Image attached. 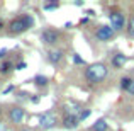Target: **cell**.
Instances as JSON below:
<instances>
[{"instance_id": "cell-1", "label": "cell", "mask_w": 134, "mask_h": 131, "mask_svg": "<svg viewBox=\"0 0 134 131\" xmlns=\"http://www.w3.org/2000/svg\"><path fill=\"white\" fill-rule=\"evenodd\" d=\"M109 68L105 63H92L85 70V80L88 83H100L107 78Z\"/></svg>"}, {"instance_id": "cell-2", "label": "cell", "mask_w": 134, "mask_h": 131, "mask_svg": "<svg viewBox=\"0 0 134 131\" xmlns=\"http://www.w3.org/2000/svg\"><path fill=\"white\" fill-rule=\"evenodd\" d=\"M32 26H34V17L29 15V14H24V15H19L9 22V33L10 34H22L27 29H31Z\"/></svg>"}, {"instance_id": "cell-3", "label": "cell", "mask_w": 134, "mask_h": 131, "mask_svg": "<svg viewBox=\"0 0 134 131\" xmlns=\"http://www.w3.org/2000/svg\"><path fill=\"white\" fill-rule=\"evenodd\" d=\"M109 20H110V27L114 31H122L126 27V15L121 10H110L109 12Z\"/></svg>"}, {"instance_id": "cell-4", "label": "cell", "mask_w": 134, "mask_h": 131, "mask_svg": "<svg viewBox=\"0 0 134 131\" xmlns=\"http://www.w3.org/2000/svg\"><path fill=\"white\" fill-rule=\"evenodd\" d=\"M59 38H61V33H59L58 29L48 27V29H44L43 33H41V43L46 44V46H53L59 41Z\"/></svg>"}, {"instance_id": "cell-5", "label": "cell", "mask_w": 134, "mask_h": 131, "mask_svg": "<svg viewBox=\"0 0 134 131\" xmlns=\"http://www.w3.org/2000/svg\"><path fill=\"white\" fill-rule=\"evenodd\" d=\"M58 124V116L53 111H46L39 116V126L41 129H53Z\"/></svg>"}, {"instance_id": "cell-6", "label": "cell", "mask_w": 134, "mask_h": 131, "mask_svg": "<svg viewBox=\"0 0 134 131\" xmlns=\"http://www.w3.org/2000/svg\"><path fill=\"white\" fill-rule=\"evenodd\" d=\"M114 36H115V31L112 29L110 26H100L95 31V39L100 41V43H107V41H110Z\"/></svg>"}, {"instance_id": "cell-7", "label": "cell", "mask_w": 134, "mask_h": 131, "mask_svg": "<svg viewBox=\"0 0 134 131\" xmlns=\"http://www.w3.org/2000/svg\"><path fill=\"white\" fill-rule=\"evenodd\" d=\"M9 121L12 124H20L24 121V116H26V111H24L20 106H14V107L9 109Z\"/></svg>"}, {"instance_id": "cell-8", "label": "cell", "mask_w": 134, "mask_h": 131, "mask_svg": "<svg viewBox=\"0 0 134 131\" xmlns=\"http://www.w3.org/2000/svg\"><path fill=\"white\" fill-rule=\"evenodd\" d=\"M46 58H48V61L51 63V65H59V63L63 61V58H65V53H63L61 49L53 48L46 53Z\"/></svg>"}, {"instance_id": "cell-9", "label": "cell", "mask_w": 134, "mask_h": 131, "mask_svg": "<svg viewBox=\"0 0 134 131\" xmlns=\"http://www.w3.org/2000/svg\"><path fill=\"white\" fill-rule=\"evenodd\" d=\"M82 111H83V107L75 101H70L65 104V114L66 116H78Z\"/></svg>"}, {"instance_id": "cell-10", "label": "cell", "mask_w": 134, "mask_h": 131, "mask_svg": "<svg viewBox=\"0 0 134 131\" xmlns=\"http://www.w3.org/2000/svg\"><path fill=\"white\" fill-rule=\"evenodd\" d=\"M126 61H127V56H124L122 53H115V55L110 58V65H112V68H114V70L124 68Z\"/></svg>"}, {"instance_id": "cell-11", "label": "cell", "mask_w": 134, "mask_h": 131, "mask_svg": "<svg viewBox=\"0 0 134 131\" xmlns=\"http://www.w3.org/2000/svg\"><path fill=\"white\" fill-rule=\"evenodd\" d=\"M78 124H80L78 116H66L65 114V118H63V128H66V129H75V128H78Z\"/></svg>"}, {"instance_id": "cell-12", "label": "cell", "mask_w": 134, "mask_h": 131, "mask_svg": "<svg viewBox=\"0 0 134 131\" xmlns=\"http://www.w3.org/2000/svg\"><path fill=\"white\" fill-rule=\"evenodd\" d=\"M12 70H15V65L12 61H2L0 63V73L2 75H9Z\"/></svg>"}, {"instance_id": "cell-13", "label": "cell", "mask_w": 134, "mask_h": 131, "mask_svg": "<svg viewBox=\"0 0 134 131\" xmlns=\"http://www.w3.org/2000/svg\"><path fill=\"white\" fill-rule=\"evenodd\" d=\"M109 124L105 119H97V121L92 124V131H107Z\"/></svg>"}, {"instance_id": "cell-14", "label": "cell", "mask_w": 134, "mask_h": 131, "mask_svg": "<svg viewBox=\"0 0 134 131\" xmlns=\"http://www.w3.org/2000/svg\"><path fill=\"white\" fill-rule=\"evenodd\" d=\"M34 83H36L37 87H46V85H48V77L36 75V77H34Z\"/></svg>"}, {"instance_id": "cell-15", "label": "cell", "mask_w": 134, "mask_h": 131, "mask_svg": "<svg viewBox=\"0 0 134 131\" xmlns=\"http://www.w3.org/2000/svg\"><path fill=\"white\" fill-rule=\"evenodd\" d=\"M131 80H132V77H122V78L119 80V82H121L119 85H121V88H122L124 92L127 90V87H129V83H131Z\"/></svg>"}, {"instance_id": "cell-16", "label": "cell", "mask_w": 134, "mask_h": 131, "mask_svg": "<svg viewBox=\"0 0 134 131\" xmlns=\"http://www.w3.org/2000/svg\"><path fill=\"white\" fill-rule=\"evenodd\" d=\"M90 114H92V111H90V109H85V111H82V112L78 114V121H80V123H83V121H85V119L88 118Z\"/></svg>"}, {"instance_id": "cell-17", "label": "cell", "mask_w": 134, "mask_h": 131, "mask_svg": "<svg viewBox=\"0 0 134 131\" xmlns=\"http://www.w3.org/2000/svg\"><path fill=\"white\" fill-rule=\"evenodd\" d=\"M127 33L129 36L134 38V15H131V19H129V24H127Z\"/></svg>"}, {"instance_id": "cell-18", "label": "cell", "mask_w": 134, "mask_h": 131, "mask_svg": "<svg viewBox=\"0 0 134 131\" xmlns=\"http://www.w3.org/2000/svg\"><path fill=\"white\" fill-rule=\"evenodd\" d=\"M58 7H59L58 2H51V3H44L43 9H44V10H54V9H58Z\"/></svg>"}, {"instance_id": "cell-19", "label": "cell", "mask_w": 134, "mask_h": 131, "mask_svg": "<svg viewBox=\"0 0 134 131\" xmlns=\"http://www.w3.org/2000/svg\"><path fill=\"white\" fill-rule=\"evenodd\" d=\"M126 94H129L131 97H134V78L131 80V83H129V87H127V90H126Z\"/></svg>"}, {"instance_id": "cell-20", "label": "cell", "mask_w": 134, "mask_h": 131, "mask_svg": "<svg viewBox=\"0 0 134 131\" xmlns=\"http://www.w3.org/2000/svg\"><path fill=\"white\" fill-rule=\"evenodd\" d=\"M73 61H75L76 65H87V63H85V60H82L78 55H73Z\"/></svg>"}, {"instance_id": "cell-21", "label": "cell", "mask_w": 134, "mask_h": 131, "mask_svg": "<svg viewBox=\"0 0 134 131\" xmlns=\"http://www.w3.org/2000/svg\"><path fill=\"white\" fill-rule=\"evenodd\" d=\"M26 61H20V63H17V65H15V70H24V68H26Z\"/></svg>"}, {"instance_id": "cell-22", "label": "cell", "mask_w": 134, "mask_h": 131, "mask_svg": "<svg viewBox=\"0 0 134 131\" xmlns=\"http://www.w3.org/2000/svg\"><path fill=\"white\" fill-rule=\"evenodd\" d=\"M39 95H34V97H31V102H32V104H37V102H39Z\"/></svg>"}, {"instance_id": "cell-23", "label": "cell", "mask_w": 134, "mask_h": 131, "mask_svg": "<svg viewBox=\"0 0 134 131\" xmlns=\"http://www.w3.org/2000/svg\"><path fill=\"white\" fill-rule=\"evenodd\" d=\"M12 90H14V85H9V87H5L3 94H9V92H12Z\"/></svg>"}, {"instance_id": "cell-24", "label": "cell", "mask_w": 134, "mask_h": 131, "mask_svg": "<svg viewBox=\"0 0 134 131\" xmlns=\"http://www.w3.org/2000/svg\"><path fill=\"white\" fill-rule=\"evenodd\" d=\"M5 55H7V49H0V60H2Z\"/></svg>"}, {"instance_id": "cell-25", "label": "cell", "mask_w": 134, "mask_h": 131, "mask_svg": "<svg viewBox=\"0 0 134 131\" xmlns=\"http://www.w3.org/2000/svg\"><path fill=\"white\" fill-rule=\"evenodd\" d=\"M0 131H7V126L3 123H0Z\"/></svg>"}, {"instance_id": "cell-26", "label": "cell", "mask_w": 134, "mask_h": 131, "mask_svg": "<svg viewBox=\"0 0 134 131\" xmlns=\"http://www.w3.org/2000/svg\"><path fill=\"white\" fill-rule=\"evenodd\" d=\"M3 27H5V22H3V20L0 19V29H3Z\"/></svg>"}, {"instance_id": "cell-27", "label": "cell", "mask_w": 134, "mask_h": 131, "mask_svg": "<svg viewBox=\"0 0 134 131\" xmlns=\"http://www.w3.org/2000/svg\"><path fill=\"white\" fill-rule=\"evenodd\" d=\"M20 131H32L31 128H24V129H20Z\"/></svg>"}, {"instance_id": "cell-28", "label": "cell", "mask_w": 134, "mask_h": 131, "mask_svg": "<svg viewBox=\"0 0 134 131\" xmlns=\"http://www.w3.org/2000/svg\"><path fill=\"white\" fill-rule=\"evenodd\" d=\"M0 112H2V107H0Z\"/></svg>"}]
</instances>
